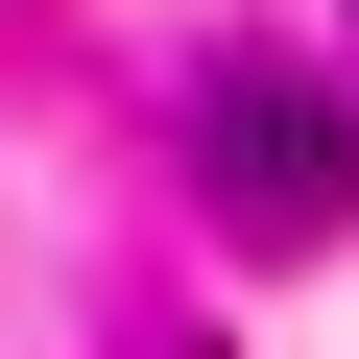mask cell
Segmentation results:
<instances>
[{"mask_svg": "<svg viewBox=\"0 0 359 359\" xmlns=\"http://www.w3.org/2000/svg\"><path fill=\"white\" fill-rule=\"evenodd\" d=\"M192 168H216L240 240H335V216H359V96H311V72H216V96H192Z\"/></svg>", "mask_w": 359, "mask_h": 359, "instance_id": "1", "label": "cell"}]
</instances>
